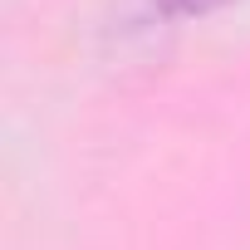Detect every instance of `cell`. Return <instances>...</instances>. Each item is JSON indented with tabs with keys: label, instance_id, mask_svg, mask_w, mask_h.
I'll use <instances>...</instances> for the list:
<instances>
[{
	"label": "cell",
	"instance_id": "cell-1",
	"mask_svg": "<svg viewBox=\"0 0 250 250\" xmlns=\"http://www.w3.org/2000/svg\"><path fill=\"white\" fill-rule=\"evenodd\" d=\"M221 5H230V0H162V10L167 15H211V10H221Z\"/></svg>",
	"mask_w": 250,
	"mask_h": 250
}]
</instances>
